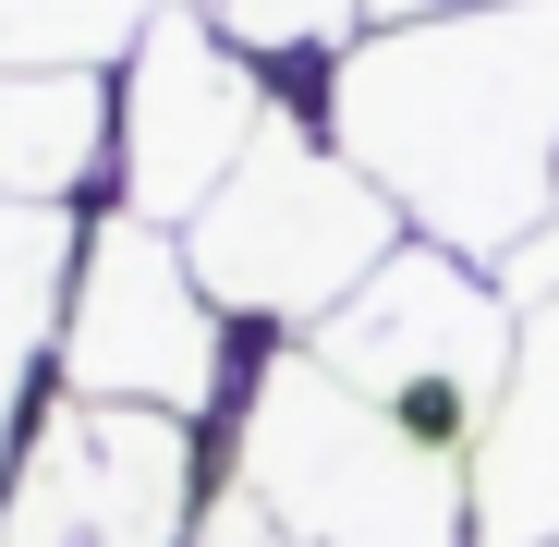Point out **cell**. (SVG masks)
Segmentation results:
<instances>
[{"label": "cell", "mask_w": 559, "mask_h": 547, "mask_svg": "<svg viewBox=\"0 0 559 547\" xmlns=\"http://www.w3.org/2000/svg\"><path fill=\"white\" fill-rule=\"evenodd\" d=\"M305 110L450 255H523L559 219V0H450L365 25Z\"/></svg>", "instance_id": "6da1fadb"}, {"label": "cell", "mask_w": 559, "mask_h": 547, "mask_svg": "<svg viewBox=\"0 0 559 547\" xmlns=\"http://www.w3.org/2000/svg\"><path fill=\"white\" fill-rule=\"evenodd\" d=\"M207 463L243 475L293 547H475V463L341 390L305 341H243Z\"/></svg>", "instance_id": "7a4b0ae2"}, {"label": "cell", "mask_w": 559, "mask_h": 547, "mask_svg": "<svg viewBox=\"0 0 559 547\" xmlns=\"http://www.w3.org/2000/svg\"><path fill=\"white\" fill-rule=\"evenodd\" d=\"M402 243H414V219L329 146V122L305 98L255 134V158L219 182L195 219H182V255H195L207 305L243 341H305L341 293L378 281Z\"/></svg>", "instance_id": "3957f363"}, {"label": "cell", "mask_w": 559, "mask_h": 547, "mask_svg": "<svg viewBox=\"0 0 559 547\" xmlns=\"http://www.w3.org/2000/svg\"><path fill=\"white\" fill-rule=\"evenodd\" d=\"M231 378H243V329L207 305L182 231H158V219H134V207H85L73 293H61V341H49V390H61V402H110V414L219 426Z\"/></svg>", "instance_id": "277c9868"}, {"label": "cell", "mask_w": 559, "mask_h": 547, "mask_svg": "<svg viewBox=\"0 0 559 547\" xmlns=\"http://www.w3.org/2000/svg\"><path fill=\"white\" fill-rule=\"evenodd\" d=\"M511 341H523V305L499 293V267L450 255V243H426V231H414L365 293H341V305L305 329V353L329 365L341 390H365L378 414H402L414 438L462 450V463H475V438H487V414H499V390H511Z\"/></svg>", "instance_id": "5b68a950"}, {"label": "cell", "mask_w": 559, "mask_h": 547, "mask_svg": "<svg viewBox=\"0 0 559 547\" xmlns=\"http://www.w3.org/2000/svg\"><path fill=\"white\" fill-rule=\"evenodd\" d=\"M280 110H293V85H267L207 13H158L110 61V207L182 231L255 158V134Z\"/></svg>", "instance_id": "8992f818"}, {"label": "cell", "mask_w": 559, "mask_h": 547, "mask_svg": "<svg viewBox=\"0 0 559 547\" xmlns=\"http://www.w3.org/2000/svg\"><path fill=\"white\" fill-rule=\"evenodd\" d=\"M195 499H207V426L49 390L0 487V547H182Z\"/></svg>", "instance_id": "52a82bcc"}, {"label": "cell", "mask_w": 559, "mask_h": 547, "mask_svg": "<svg viewBox=\"0 0 559 547\" xmlns=\"http://www.w3.org/2000/svg\"><path fill=\"white\" fill-rule=\"evenodd\" d=\"M559 535V281L523 305L511 390L475 438V547H547Z\"/></svg>", "instance_id": "ba28073f"}, {"label": "cell", "mask_w": 559, "mask_h": 547, "mask_svg": "<svg viewBox=\"0 0 559 547\" xmlns=\"http://www.w3.org/2000/svg\"><path fill=\"white\" fill-rule=\"evenodd\" d=\"M0 195L13 207H110V73L0 61Z\"/></svg>", "instance_id": "9c48e42d"}, {"label": "cell", "mask_w": 559, "mask_h": 547, "mask_svg": "<svg viewBox=\"0 0 559 547\" xmlns=\"http://www.w3.org/2000/svg\"><path fill=\"white\" fill-rule=\"evenodd\" d=\"M195 13H207L267 85H293V98H305V85H317L365 25H378V0H195Z\"/></svg>", "instance_id": "30bf717a"}, {"label": "cell", "mask_w": 559, "mask_h": 547, "mask_svg": "<svg viewBox=\"0 0 559 547\" xmlns=\"http://www.w3.org/2000/svg\"><path fill=\"white\" fill-rule=\"evenodd\" d=\"M158 13H195V0H0V61H85V73H110Z\"/></svg>", "instance_id": "8fae6325"}, {"label": "cell", "mask_w": 559, "mask_h": 547, "mask_svg": "<svg viewBox=\"0 0 559 547\" xmlns=\"http://www.w3.org/2000/svg\"><path fill=\"white\" fill-rule=\"evenodd\" d=\"M182 547H293V535H280V511H267L243 475L207 463V499H195V535H182Z\"/></svg>", "instance_id": "7c38bea8"}, {"label": "cell", "mask_w": 559, "mask_h": 547, "mask_svg": "<svg viewBox=\"0 0 559 547\" xmlns=\"http://www.w3.org/2000/svg\"><path fill=\"white\" fill-rule=\"evenodd\" d=\"M402 13H450V0H378V25H402Z\"/></svg>", "instance_id": "4fadbf2b"}]
</instances>
